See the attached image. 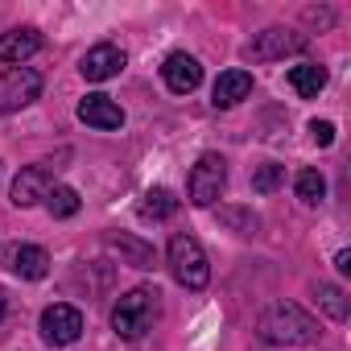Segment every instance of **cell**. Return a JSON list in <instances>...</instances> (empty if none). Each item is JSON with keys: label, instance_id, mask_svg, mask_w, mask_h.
Here are the masks:
<instances>
[{"label": "cell", "instance_id": "obj_1", "mask_svg": "<svg viewBox=\"0 0 351 351\" xmlns=\"http://www.w3.org/2000/svg\"><path fill=\"white\" fill-rule=\"evenodd\" d=\"M261 339L265 343H273V347H306V343H314L318 335H322V326H318V318L314 314H306L298 302H277V306H269L265 314H261Z\"/></svg>", "mask_w": 351, "mask_h": 351}, {"label": "cell", "instance_id": "obj_2", "mask_svg": "<svg viewBox=\"0 0 351 351\" xmlns=\"http://www.w3.org/2000/svg\"><path fill=\"white\" fill-rule=\"evenodd\" d=\"M153 318H157V289L136 285V289H128V293L116 302V310H112V330H116L120 339H141V335L153 326Z\"/></svg>", "mask_w": 351, "mask_h": 351}, {"label": "cell", "instance_id": "obj_3", "mask_svg": "<svg viewBox=\"0 0 351 351\" xmlns=\"http://www.w3.org/2000/svg\"><path fill=\"white\" fill-rule=\"evenodd\" d=\"M169 273L178 277V285H186V289H203L207 281H211V265H207V252H203V244L191 236V232H178L169 240Z\"/></svg>", "mask_w": 351, "mask_h": 351}, {"label": "cell", "instance_id": "obj_4", "mask_svg": "<svg viewBox=\"0 0 351 351\" xmlns=\"http://www.w3.org/2000/svg\"><path fill=\"white\" fill-rule=\"evenodd\" d=\"M223 186H228V161L219 153H203L195 161V169H191V182H186L191 203L195 207H211V203H219Z\"/></svg>", "mask_w": 351, "mask_h": 351}, {"label": "cell", "instance_id": "obj_5", "mask_svg": "<svg viewBox=\"0 0 351 351\" xmlns=\"http://www.w3.org/2000/svg\"><path fill=\"white\" fill-rule=\"evenodd\" d=\"M42 95V75L34 66H9L0 75V112H21Z\"/></svg>", "mask_w": 351, "mask_h": 351}, {"label": "cell", "instance_id": "obj_6", "mask_svg": "<svg viewBox=\"0 0 351 351\" xmlns=\"http://www.w3.org/2000/svg\"><path fill=\"white\" fill-rule=\"evenodd\" d=\"M79 335H83V314H79L75 306L54 302V306L42 310V339H46L50 347H71Z\"/></svg>", "mask_w": 351, "mask_h": 351}, {"label": "cell", "instance_id": "obj_7", "mask_svg": "<svg viewBox=\"0 0 351 351\" xmlns=\"http://www.w3.org/2000/svg\"><path fill=\"white\" fill-rule=\"evenodd\" d=\"M50 191H54V165H50V161L29 165V169L17 173V182H13V207H34V203H42Z\"/></svg>", "mask_w": 351, "mask_h": 351}, {"label": "cell", "instance_id": "obj_8", "mask_svg": "<svg viewBox=\"0 0 351 351\" xmlns=\"http://www.w3.org/2000/svg\"><path fill=\"white\" fill-rule=\"evenodd\" d=\"M306 50V38L293 34V29H265L256 34V42L248 46V54L256 62H273V58H285V54H302Z\"/></svg>", "mask_w": 351, "mask_h": 351}, {"label": "cell", "instance_id": "obj_9", "mask_svg": "<svg viewBox=\"0 0 351 351\" xmlns=\"http://www.w3.org/2000/svg\"><path fill=\"white\" fill-rule=\"evenodd\" d=\"M161 79H165V87H169L173 95H191V91L203 83V66H199V58H191V54H169V58L161 62Z\"/></svg>", "mask_w": 351, "mask_h": 351}, {"label": "cell", "instance_id": "obj_10", "mask_svg": "<svg viewBox=\"0 0 351 351\" xmlns=\"http://www.w3.org/2000/svg\"><path fill=\"white\" fill-rule=\"evenodd\" d=\"M79 71H83L87 83H108V79H116L124 71V50H116L112 42H104V46H95V50L83 54Z\"/></svg>", "mask_w": 351, "mask_h": 351}, {"label": "cell", "instance_id": "obj_11", "mask_svg": "<svg viewBox=\"0 0 351 351\" xmlns=\"http://www.w3.org/2000/svg\"><path fill=\"white\" fill-rule=\"evenodd\" d=\"M79 120L91 124V128L112 132V128H124V108H120L112 95H87V99L79 104Z\"/></svg>", "mask_w": 351, "mask_h": 351}, {"label": "cell", "instance_id": "obj_12", "mask_svg": "<svg viewBox=\"0 0 351 351\" xmlns=\"http://www.w3.org/2000/svg\"><path fill=\"white\" fill-rule=\"evenodd\" d=\"M5 265H9L17 277H25V281H42V277L50 273V252L38 248V244H21V248H9Z\"/></svg>", "mask_w": 351, "mask_h": 351}, {"label": "cell", "instance_id": "obj_13", "mask_svg": "<svg viewBox=\"0 0 351 351\" xmlns=\"http://www.w3.org/2000/svg\"><path fill=\"white\" fill-rule=\"evenodd\" d=\"M38 50H42V34L38 29H9V34H0V62L21 66Z\"/></svg>", "mask_w": 351, "mask_h": 351}, {"label": "cell", "instance_id": "obj_14", "mask_svg": "<svg viewBox=\"0 0 351 351\" xmlns=\"http://www.w3.org/2000/svg\"><path fill=\"white\" fill-rule=\"evenodd\" d=\"M252 95V75L248 71H223L215 79V91H211V104L215 108H236L240 99Z\"/></svg>", "mask_w": 351, "mask_h": 351}, {"label": "cell", "instance_id": "obj_15", "mask_svg": "<svg viewBox=\"0 0 351 351\" xmlns=\"http://www.w3.org/2000/svg\"><path fill=\"white\" fill-rule=\"evenodd\" d=\"M289 87H293L302 99H318V91L326 87V71H322L318 62H302V66L289 71Z\"/></svg>", "mask_w": 351, "mask_h": 351}, {"label": "cell", "instance_id": "obj_16", "mask_svg": "<svg viewBox=\"0 0 351 351\" xmlns=\"http://www.w3.org/2000/svg\"><path fill=\"white\" fill-rule=\"evenodd\" d=\"M108 248H112V252H120L132 269H149V265H153V248H149V244H141L136 236H108Z\"/></svg>", "mask_w": 351, "mask_h": 351}, {"label": "cell", "instance_id": "obj_17", "mask_svg": "<svg viewBox=\"0 0 351 351\" xmlns=\"http://www.w3.org/2000/svg\"><path fill=\"white\" fill-rule=\"evenodd\" d=\"M173 211H178V199H173V191H165V186H153L141 199V215L145 219H169Z\"/></svg>", "mask_w": 351, "mask_h": 351}, {"label": "cell", "instance_id": "obj_18", "mask_svg": "<svg viewBox=\"0 0 351 351\" xmlns=\"http://www.w3.org/2000/svg\"><path fill=\"white\" fill-rule=\"evenodd\" d=\"M314 302H318V310H322L326 318H335V322H343V318H347V293H343L339 285L322 281V285L314 289Z\"/></svg>", "mask_w": 351, "mask_h": 351}, {"label": "cell", "instance_id": "obj_19", "mask_svg": "<svg viewBox=\"0 0 351 351\" xmlns=\"http://www.w3.org/2000/svg\"><path fill=\"white\" fill-rule=\"evenodd\" d=\"M293 186H298V199H302L306 207H318V203L326 199V178H322L318 169H302Z\"/></svg>", "mask_w": 351, "mask_h": 351}, {"label": "cell", "instance_id": "obj_20", "mask_svg": "<svg viewBox=\"0 0 351 351\" xmlns=\"http://www.w3.org/2000/svg\"><path fill=\"white\" fill-rule=\"evenodd\" d=\"M281 182H285V165H277V161H265V165L252 169V191L256 195H273Z\"/></svg>", "mask_w": 351, "mask_h": 351}, {"label": "cell", "instance_id": "obj_21", "mask_svg": "<svg viewBox=\"0 0 351 351\" xmlns=\"http://www.w3.org/2000/svg\"><path fill=\"white\" fill-rule=\"evenodd\" d=\"M46 207H50L54 219H71V215H79V195H75L71 186H54V191L46 195Z\"/></svg>", "mask_w": 351, "mask_h": 351}, {"label": "cell", "instance_id": "obj_22", "mask_svg": "<svg viewBox=\"0 0 351 351\" xmlns=\"http://www.w3.org/2000/svg\"><path fill=\"white\" fill-rule=\"evenodd\" d=\"M219 219H223L228 228H236L240 236H252V232H256V215H252V211H240V207H223V211H219Z\"/></svg>", "mask_w": 351, "mask_h": 351}, {"label": "cell", "instance_id": "obj_23", "mask_svg": "<svg viewBox=\"0 0 351 351\" xmlns=\"http://www.w3.org/2000/svg\"><path fill=\"white\" fill-rule=\"evenodd\" d=\"M310 136L326 149V145H335V124L330 120H310Z\"/></svg>", "mask_w": 351, "mask_h": 351}, {"label": "cell", "instance_id": "obj_24", "mask_svg": "<svg viewBox=\"0 0 351 351\" xmlns=\"http://www.w3.org/2000/svg\"><path fill=\"white\" fill-rule=\"evenodd\" d=\"M306 21H318V25H330V13H326V9H306Z\"/></svg>", "mask_w": 351, "mask_h": 351}, {"label": "cell", "instance_id": "obj_25", "mask_svg": "<svg viewBox=\"0 0 351 351\" xmlns=\"http://www.w3.org/2000/svg\"><path fill=\"white\" fill-rule=\"evenodd\" d=\"M335 269H339V273H351V252H347V248L335 256Z\"/></svg>", "mask_w": 351, "mask_h": 351}, {"label": "cell", "instance_id": "obj_26", "mask_svg": "<svg viewBox=\"0 0 351 351\" xmlns=\"http://www.w3.org/2000/svg\"><path fill=\"white\" fill-rule=\"evenodd\" d=\"M0 322H5V293H0Z\"/></svg>", "mask_w": 351, "mask_h": 351}]
</instances>
